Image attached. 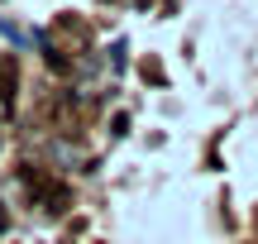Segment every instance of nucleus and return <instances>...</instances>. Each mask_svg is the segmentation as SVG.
<instances>
[{"mask_svg":"<svg viewBox=\"0 0 258 244\" xmlns=\"http://www.w3.org/2000/svg\"><path fill=\"white\" fill-rule=\"evenodd\" d=\"M15 86H19V63L0 57V110H15Z\"/></svg>","mask_w":258,"mask_h":244,"instance_id":"1","label":"nucleus"},{"mask_svg":"<svg viewBox=\"0 0 258 244\" xmlns=\"http://www.w3.org/2000/svg\"><path fill=\"white\" fill-rule=\"evenodd\" d=\"M43 63H48V67H53V72H67V57H62V53H57V48H53V43H43Z\"/></svg>","mask_w":258,"mask_h":244,"instance_id":"2","label":"nucleus"},{"mask_svg":"<svg viewBox=\"0 0 258 244\" xmlns=\"http://www.w3.org/2000/svg\"><path fill=\"white\" fill-rule=\"evenodd\" d=\"M10 230V211H5V201H0V235Z\"/></svg>","mask_w":258,"mask_h":244,"instance_id":"3","label":"nucleus"}]
</instances>
